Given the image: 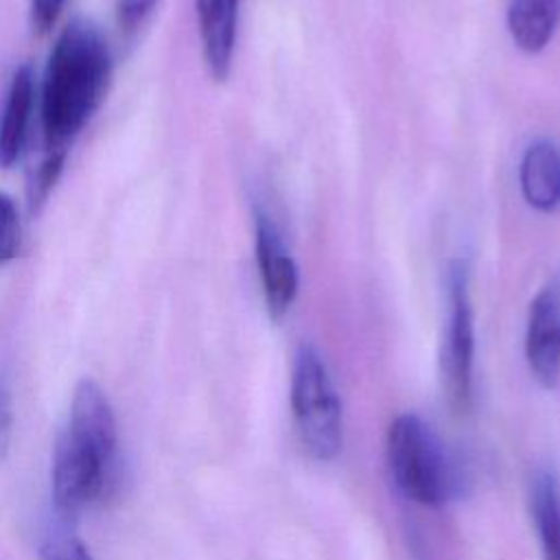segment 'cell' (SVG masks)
Instances as JSON below:
<instances>
[{"instance_id": "52a82bcc", "label": "cell", "mask_w": 560, "mask_h": 560, "mask_svg": "<svg viewBox=\"0 0 560 560\" xmlns=\"http://www.w3.org/2000/svg\"><path fill=\"white\" fill-rule=\"evenodd\" d=\"M525 354L534 378L542 387H556L560 381V278L540 287L529 304Z\"/></svg>"}, {"instance_id": "ba28073f", "label": "cell", "mask_w": 560, "mask_h": 560, "mask_svg": "<svg viewBox=\"0 0 560 560\" xmlns=\"http://www.w3.org/2000/svg\"><path fill=\"white\" fill-rule=\"evenodd\" d=\"M241 0H195L203 59L214 81H225L232 70Z\"/></svg>"}, {"instance_id": "5bb4252c", "label": "cell", "mask_w": 560, "mask_h": 560, "mask_svg": "<svg viewBox=\"0 0 560 560\" xmlns=\"http://www.w3.org/2000/svg\"><path fill=\"white\" fill-rule=\"evenodd\" d=\"M39 560H92V556L72 529L50 527L39 545Z\"/></svg>"}, {"instance_id": "7c38bea8", "label": "cell", "mask_w": 560, "mask_h": 560, "mask_svg": "<svg viewBox=\"0 0 560 560\" xmlns=\"http://www.w3.org/2000/svg\"><path fill=\"white\" fill-rule=\"evenodd\" d=\"M529 497L545 560H560V481L553 472L538 470Z\"/></svg>"}, {"instance_id": "5b68a950", "label": "cell", "mask_w": 560, "mask_h": 560, "mask_svg": "<svg viewBox=\"0 0 560 560\" xmlns=\"http://www.w3.org/2000/svg\"><path fill=\"white\" fill-rule=\"evenodd\" d=\"M475 324L468 295V267L464 260L448 265V317L440 348V378L448 407L466 413L472 400Z\"/></svg>"}, {"instance_id": "3957f363", "label": "cell", "mask_w": 560, "mask_h": 560, "mask_svg": "<svg viewBox=\"0 0 560 560\" xmlns=\"http://www.w3.org/2000/svg\"><path fill=\"white\" fill-rule=\"evenodd\" d=\"M387 466L398 490L413 503L442 505L455 477L433 431L413 413H400L387 431Z\"/></svg>"}, {"instance_id": "9c48e42d", "label": "cell", "mask_w": 560, "mask_h": 560, "mask_svg": "<svg viewBox=\"0 0 560 560\" xmlns=\"http://www.w3.org/2000/svg\"><path fill=\"white\" fill-rule=\"evenodd\" d=\"M33 105L35 74L33 68L24 63L13 72L0 112V168H9L18 162L26 142Z\"/></svg>"}, {"instance_id": "8992f818", "label": "cell", "mask_w": 560, "mask_h": 560, "mask_svg": "<svg viewBox=\"0 0 560 560\" xmlns=\"http://www.w3.org/2000/svg\"><path fill=\"white\" fill-rule=\"evenodd\" d=\"M256 230H254V249H256V265L260 276V287L265 295V306L271 319H282L295 302L300 276L298 265L287 249L280 230L276 223L262 212L256 210L254 214Z\"/></svg>"}, {"instance_id": "ac0fdd59", "label": "cell", "mask_w": 560, "mask_h": 560, "mask_svg": "<svg viewBox=\"0 0 560 560\" xmlns=\"http://www.w3.org/2000/svg\"><path fill=\"white\" fill-rule=\"evenodd\" d=\"M63 4H66V0H28V7H31V26H33V31H35L37 35L48 33V31L55 26V22H57V18H59Z\"/></svg>"}, {"instance_id": "30bf717a", "label": "cell", "mask_w": 560, "mask_h": 560, "mask_svg": "<svg viewBox=\"0 0 560 560\" xmlns=\"http://www.w3.org/2000/svg\"><path fill=\"white\" fill-rule=\"evenodd\" d=\"M518 182L525 201L551 212L560 206V149L549 140L532 142L518 166Z\"/></svg>"}, {"instance_id": "7a4b0ae2", "label": "cell", "mask_w": 560, "mask_h": 560, "mask_svg": "<svg viewBox=\"0 0 560 560\" xmlns=\"http://www.w3.org/2000/svg\"><path fill=\"white\" fill-rule=\"evenodd\" d=\"M116 416L107 394L94 378H81L50 466L52 505L61 518H74L98 499L116 457Z\"/></svg>"}, {"instance_id": "8fae6325", "label": "cell", "mask_w": 560, "mask_h": 560, "mask_svg": "<svg viewBox=\"0 0 560 560\" xmlns=\"http://www.w3.org/2000/svg\"><path fill=\"white\" fill-rule=\"evenodd\" d=\"M560 22V0H510L508 31L523 52H540Z\"/></svg>"}, {"instance_id": "4fadbf2b", "label": "cell", "mask_w": 560, "mask_h": 560, "mask_svg": "<svg viewBox=\"0 0 560 560\" xmlns=\"http://www.w3.org/2000/svg\"><path fill=\"white\" fill-rule=\"evenodd\" d=\"M66 158H68V151H61V149H46V155L42 158V162L35 166L31 179H28V210L31 212H37L50 190L55 188L61 171H63V164H66Z\"/></svg>"}, {"instance_id": "6da1fadb", "label": "cell", "mask_w": 560, "mask_h": 560, "mask_svg": "<svg viewBox=\"0 0 560 560\" xmlns=\"http://www.w3.org/2000/svg\"><path fill=\"white\" fill-rule=\"evenodd\" d=\"M112 79V55L101 28L83 18L59 33L48 55L42 83V129L46 149L68 144L105 101Z\"/></svg>"}, {"instance_id": "e0dca14e", "label": "cell", "mask_w": 560, "mask_h": 560, "mask_svg": "<svg viewBox=\"0 0 560 560\" xmlns=\"http://www.w3.org/2000/svg\"><path fill=\"white\" fill-rule=\"evenodd\" d=\"M13 438V398L4 378H0V464L11 451Z\"/></svg>"}, {"instance_id": "9a60e30c", "label": "cell", "mask_w": 560, "mask_h": 560, "mask_svg": "<svg viewBox=\"0 0 560 560\" xmlns=\"http://www.w3.org/2000/svg\"><path fill=\"white\" fill-rule=\"evenodd\" d=\"M22 245V225L15 201L0 192V265L15 258Z\"/></svg>"}, {"instance_id": "277c9868", "label": "cell", "mask_w": 560, "mask_h": 560, "mask_svg": "<svg viewBox=\"0 0 560 560\" xmlns=\"http://www.w3.org/2000/svg\"><path fill=\"white\" fill-rule=\"evenodd\" d=\"M291 411L304 448L332 459L343 442L341 402L326 363L313 346H300L291 370Z\"/></svg>"}, {"instance_id": "2e32d148", "label": "cell", "mask_w": 560, "mask_h": 560, "mask_svg": "<svg viewBox=\"0 0 560 560\" xmlns=\"http://www.w3.org/2000/svg\"><path fill=\"white\" fill-rule=\"evenodd\" d=\"M158 0H118L116 2V13H118V24L122 31L131 33L136 31L153 11Z\"/></svg>"}]
</instances>
